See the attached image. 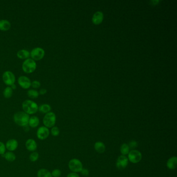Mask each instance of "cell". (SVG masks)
Returning a JSON list of instances; mask_svg holds the SVG:
<instances>
[{"label":"cell","instance_id":"6da1fadb","mask_svg":"<svg viewBox=\"0 0 177 177\" xmlns=\"http://www.w3.org/2000/svg\"><path fill=\"white\" fill-rule=\"evenodd\" d=\"M22 108L23 112L28 115L35 114L39 109L37 103L31 100H26L23 102Z\"/></svg>","mask_w":177,"mask_h":177},{"label":"cell","instance_id":"7a4b0ae2","mask_svg":"<svg viewBox=\"0 0 177 177\" xmlns=\"http://www.w3.org/2000/svg\"><path fill=\"white\" fill-rule=\"evenodd\" d=\"M29 119H30L29 115L24 112L23 111L18 112L14 115V121L15 123L19 126H26L28 124Z\"/></svg>","mask_w":177,"mask_h":177},{"label":"cell","instance_id":"3957f363","mask_svg":"<svg viewBox=\"0 0 177 177\" xmlns=\"http://www.w3.org/2000/svg\"><path fill=\"white\" fill-rule=\"evenodd\" d=\"M56 122V114L53 112H49L44 116L43 123L44 126L47 128H52L55 126V125Z\"/></svg>","mask_w":177,"mask_h":177},{"label":"cell","instance_id":"277c9868","mask_svg":"<svg viewBox=\"0 0 177 177\" xmlns=\"http://www.w3.org/2000/svg\"><path fill=\"white\" fill-rule=\"evenodd\" d=\"M37 68L36 62L31 58H28L25 60L22 65V69L26 73H31Z\"/></svg>","mask_w":177,"mask_h":177},{"label":"cell","instance_id":"5b68a950","mask_svg":"<svg viewBox=\"0 0 177 177\" xmlns=\"http://www.w3.org/2000/svg\"><path fill=\"white\" fill-rule=\"evenodd\" d=\"M69 168L73 172H81L83 168V164L80 160L76 158L71 160L69 162Z\"/></svg>","mask_w":177,"mask_h":177},{"label":"cell","instance_id":"8992f818","mask_svg":"<svg viewBox=\"0 0 177 177\" xmlns=\"http://www.w3.org/2000/svg\"><path fill=\"white\" fill-rule=\"evenodd\" d=\"M141 153L137 150H132L128 154V161L133 164H136L140 161L142 159Z\"/></svg>","mask_w":177,"mask_h":177},{"label":"cell","instance_id":"52a82bcc","mask_svg":"<svg viewBox=\"0 0 177 177\" xmlns=\"http://www.w3.org/2000/svg\"><path fill=\"white\" fill-rule=\"evenodd\" d=\"M2 79L4 83L8 86H11L14 84L16 81V77L14 74L10 71H6L4 72Z\"/></svg>","mask_w":177,"mask_h":177},{"label":"cell","instance_id":"ba28073f","mask_svg":"<svg viewBox=\"0 0 177 177\" xmlns=\"http://www.w3.org/2000/svg\"><path fill=\"white\" fill-rule=\"evenodd\" d=\"M45 56V51L41 48H35L32 50L30 53V56L31 59L35 60H40L42 59Z\"/></svg>","mask_w":177,"mask_h":177},{"label":"cell","instance_id":"9c48e42d","mask_svg":"<svg viewBox=\"0 0 177 177\" xmlns=\"http://www.w3.org/2000/svg\"><path fill=\"white\" fill-rule=\"evenodd\" d=\"M49 135V130L48 128L45 126H41L39 127L37 132V138L41 140H44L48 138Z\"/></svg>","mask_w":177,"mask_h":177},{"label":"cell","instance_id":"30bf717a","mask_svg":"<svg viewBox=\"0 0 177 177\" xmlns=\"http://www.w3.org/2000/svg\"><path fill=\"white\" fill-rule=\"evenodd\" d=\"M128 159L125 155H121L118 158L116 161V167L119 170H123L126 168L128 164Z\"/></svg>","mask_w":177,"mask_h":177},{"label":"cell","instance_id":"8fae6325","mask_svg":"<svg viewBox=\"0 0 177 177\" xmlns=\"http://www.w3.org/2000/svg\"><path fill=\"white\" fill-rule=\"evenodd\" d=\"M19 86L23 89H28L31 86V82L29 77L26 76H21L18 79Z\"/></svg>","mask_w":177,"mask_h":177},{"label":"cell","instance_id":"7c38bea8","mask_svg":"<svg viewBox=\"0 0 177 177\" xmlns=\"http://www.w3.org/2000/svg\"><path fill=\"white\" fill-rule=\"evenodd\" d=\"M18 146V142L15 139H11L6 143V149H7L10 152L15 151L17 149Z\"/></svg>","mask_w":177,"mask_h":177},{"label":"cell","instance_id":"4fadbf2b","mask_svg":"<svg viewBox=\"0 0 177 177\" xmlns=\"http://www.w3.org/2000/svg\"><path fill=\"white\" fill-rule=\"evenodd\" d=\"M26 149L30 152H35L37 147V142L33 139H29L25 144Z\"/></svg>","mask_w":177,"mask_h":177},{"label":"cell","instance_id":"5bb4252c","mask_svg":"<svg viewBox=\"0 0 177 177\" xmlns=\"http://www.w3.org/2000/svg\"><path fill=\"white\" fill-rule=\"evenodd\" d=\"M167 167L170 170H174L176 168L177 166V158L175 156H172L169 158L167 162Z\"/></svg>","mask_w":177,"mask_h":177},{"label":"cell","instance_id":"9a60e30c","mask_svg":"<svg viewBox=\"0 0 177 177\" xmlns=\"http://www.w3.org/2000/svg\"><path fill=\"white\" fill-rule=\"evenodd\" d=\"M104 19V14L101 12H95V14L94 15L92 20L94 23L95 25H98L101 23L102 20Z\"/></svg>","mask_w":177,"mask_h":177},{"label":"cell","instance_id":"2e32d148","mask_svg":"<svg viewBox=\"0 0 177 177\" xmlns=\"http://www.w3.org/2000/svg\"><path fill=\"white\" fill-rule=\"evenodd\" d=\"M11 27V23L6 19L0 20V30L6 31L9 30Z\"/></svg>","mask_w":177,"mask_h":177},{"label":"cell","instance_id":"e0dca14e","mask_svg":"<svg viewBox=\"0 0 177 177\" xmlns=\"http://www.w3.org/2000/svg\"><path fill=\"white\" fill-rule=\"evenodd\" d=\"M40 119L36 116H32L29 119L28 125L31 128H36L39 126Z\"/></svg>","mask_w":177,"mask_h":177},{"label":"cell","instance_id":"ac0fdd59","mask_svg":"<svg viewBox=\"0 0 177 177\" xmlns=\"http://www.w3.org/2000/svg\"><path fill=\"white\" fill-rule=\"evenodd\" d=\"M18 57L21 59H27L30 57V53L26 49H20L17 53Z\"/></svg>","mask_w":177,"mask_h":177},{"label":"cell","instance_id":"d6986e66","mask_svg":"<svg viewBox=\"0 0 177 177\" xmlns=\"http://www.w3.org/2000/svg\"><path fill=\"white\" fill-rule=\"evenodd\" d=\"M95 150L99 153H103L105 150V146L104 144L101 141H97L94 144Z\"/></svg>","mask_w":177,"mask_h":177},{"label":"cell","instance_id":"ffe728a7","mask_svg":"<svg viewBox=\"0 0 177 177\" xmlns=\"http://www.w3.org/2000/svg\"><path fill=\"white\" fill-rule=\"evenodd\" d=\"M37 177H53L51 172L46 169H40L37 173Z\"/></svg>","mask_w":177,"mask_h":177},{"label":"cell","instance_id":"44dd1931","mask_svg":"<svg viewBox=\"0 0 177 177\" xmlns=\"http://www.w3.org/2000/svg\"><path fill=\"white\" fill-rule=\"evenodd\" d=\"M3 155L5 158V160L8 161L12 162V161H15L16 160V155L12 152H10V151L7 152L5 153V154Z\"/></svg>","mask_w":177,"mask_h":177},{"label":"cell","instance_id":"7402d4cb","mask_svg":"<svg viewBox=\"0 0 177 177\" xmlns=\"http://www.w3.org/2000/svg\"><path fill=\"white\" fill-rule=\"evenodd\" d=\"M51 105H49L48 104H43L39 107L38 110H39V111L41 113L46 114L51 112Z\"/></svg>","mask_w":177,"mask_h":177},{"label":"cell","instance_id":"603a6c76","mask_svg":"<svg viewBox=\"0 0 177 177\" xmlns=\"http://www.w3.org/2000/svg\"><path fill=\"white\" fill-rule=\"evenodd\" d=\"M13 90L9 86H7L3 91V96L6 98H10L12 96Z\"/></svg>","mask_w":177,"mask_h":177},{"label":"cell","instance_id":"cb8c5ba5","mask_svg":"<svg viewBox=\"0 0 177 177\" xmlns=\"http://www.w3.org/2000/svg\"><path fill=\"white\" fill-rule=\"evenodd\" d=\"M120 151L122 155H126L128 154L130 151V149L128 144L126 143H123L122 144L120 147Z\"/></svg>","mask_w":177,"mask_h":177},{"label":"cell","instance_id":"d4e9b609","mask_svg":"<svg viewBox=\"0 0 177 177\" xmlns=\"http://www.w3.org/2000/svg\"><path fill=\"white\" fill-rule=\"evenodd\" d=\"M27 94L29 97L31 99L37 98L39 96V92L35 90H29L28 91Z\"/></svg>","mask_w":177,"mask_h":177},{"label":"cell","instance_id":"484cf974","mask_svg":"<svg viewBox=\"0 0 177 177\" xmlns=\"http://www.w3.org/2000/svg\"><path fill=\"white\" fill-rule=\"evenodd\" d=\"M39 158V153L37 152H33L30 155L29 159H30V161H32V162H35V161H37V160H38Z\"/></svg>","mask_w":177,"mask_h":177},{"label":"cell","instance_id":"4316f807","mask_svg":"<svg viewBox=\"0 0 177 177\" xmlns=\"http://www.w3.org/2000/svg\"><path fill=\"white\" fill-rule=\"evenodd\" d=\"M60 130L58 127L54 126L51 129V134L54 137H57L59 135Z\"/></svg>","mask_w":177,"mask_h":177},{"label":"cell","instance_id":"83f0119b","mask_svg":"<svg viewBox=\"0 0 177 177\" xmlns=\"http://www.w3.org/2000/svg\"><path fill=\"white\" fill-rule=\"evenodd\" d=\"M128 146L129 147V149H132V150H135V149L138 146V142L136 141L132 140L129 142Z\"/></svg>","mask_w":177,"mask_h":177},{"label":"cell","instance_id":"f1b7e54d","mask_svg":"<svg viewBox=\"0 0 177 177\" xmlns=\"http://www.w3.org/2000/svg\"><path fill=\"white\" fill-rule=\"evenodd\" d=\"M51 175L53 177H60L62 175V172L61 170L58 169H55L53 170V172H51Z\"/></svg>","mask_w":177,"mask_h":177},{"label":"cell","instance_id":"f546056e","mask_svg":"<svg viewBox=\"0 0 177 177\" xmlns=\"http://www.w3.org/2000/svg\"><path fill=\"white\" fill-rule=\"evenodd\" d=\"M6 151V147L3 142L0 141V155H3L5 154Z\"/></svg>","mask_w":177,"mask_h":177},{"label":"cell","instance_id":"4dcf8cb0","mask_svg":"<svg viewBox=\"0 0 177 177\" xmlns=\"http://www.w3.org/2000/svg\"><path fill=\"white\" fill-rule=\"evenodd\" d=\"M31 86L34 88H38L41 86V83L38 81H34L31 82Z\"/></svg>","mask_w":177,"mask_h":177},{"label":"cell","instance_id":"1f68e13d","mask_svg":"<svg viewBox=\"0 0 177 177\" xmlns=\"http://www.w3.org/2000/svg\"><path fill=\"white\" fill-rule=\"evenodd\" d=\"M80 172H81V175H82L84 176H87L90 174L89 170H88L86 168H83Z\"/></svg>","mask_w":177,"mask_h":177},{"label":"cell","instance_id":"d6a6232c","mask_svg":"<svg viewBox=\"0 0 177 177\" xmlns=\"http://www.w3.org/2000/svg\"><path fill=\"white\" fill-rule=\"evenodd\" d=\"M67 177H79V175L76 172H71L67 175Z\"/></svg>","mask_w":177,"mask_h":177},{"label":"cell","instance_id":"836d02e7","mask_svg":"<svg viewBox=\"0 0 177 177\" xmlns=\"http://www.w3.org/2000/svg\"><path fill=\"white\" fill-rule=\"evenodd\" d=\"M46 93H47V90L45 89V88H42V89H41L39 92V94L42 95H45Z\"/></svg>","mask_w":177,"mask_h":177},{"label":"cell","instance_id":"e575fe53","mask_svg":"<svg viewBox=\"0 0 177 177\" xmlns=\"http://www.w3.org/2000/svg\"><path fill=\"white\" fill-rule=\"evenodd\" d=\"M11 87L12 88V90H16V85L14 84H12V85H11Z\"/></svg>","mask_w":177,"mask_h":177}]
</instances>
